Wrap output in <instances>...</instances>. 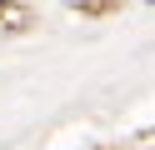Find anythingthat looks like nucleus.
Masks as SVG:
<instances>
[{"instance_id":"1","label":"nucleus","mask_w":155,"mask_h":150,"mask_svg":"<svg viewBox=\"0 0 155 150\" xmlns=\"http://www.w3.org/2000/svg\"><path fill=\"white\" fill-rule=\"evenodd\" d=\"M75 10L80 15H105V10H115V0H75Z\"/></svg>"},{"instance_id":"2","label":"nucleus","mask_w":155,"mask_h":150,"mask_svg":"<svg viewBox=\"0 0 155 150\" xmlns=\"http://www.w3.org/2000/svg\"><path fill=\"white\" fill-rule=\"evenodd\" d=\"M150 5H155V0H150Z\"/></svg>"}]
</instances>
